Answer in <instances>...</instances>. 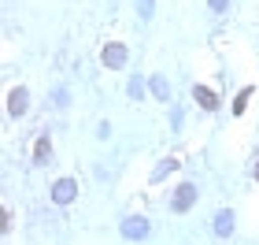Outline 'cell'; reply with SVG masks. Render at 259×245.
I'll list each match as a JSON object with an SVG mask.
<instances>
[{"label": "cell", "mask_w": 259, "mask_h": 245, "mask_svg": "<svg viewBox=\"0 0 259 245\" xmlns=\"http://www.w3.org/2000/svg\"><path fill=\"white\" fill-rule=\"evenodd\" d=\"M193 201H196V186H193V182H185V186H178V190H174L170 208H174V212H189Z\"/></svg>", "instance_id": "obj_1"}, {"label": "cell", "mask_w": 259, "mask_h": 245, "mask_svg": "<svg viewBox=\"0 0 259 245\" xmlns=\"http://www.w3.org/2000/svg\"><path fill=\"white\" fill-rule=\"evenodd\" d=\"M74 193H78V186L70 182V179H60V182L52 186V201L56 204H70V201H74Z\"/></svg>", "instance_id": "obj_2"}, {"label": "cell", "mask_w": 259, "mask_h": 245, "mask_svg": "<svg viewBox=\"0 0 259 245\" xmlns=\"http://www.w3.org/2000/svg\"><path fill=\"white\" fill-rule=\"evenodd\" d=\"M122 234H126V238H145V234H148V219H145V216L122 219Z\"/></svg>", "instance_id": "obj_3"}, {"label": "cell", "mask_w": 259, "mask_h": 245, "mask_svg": "<svg viewBox=\"0 0 259 245\" xmlns=\"http://www.w3.org/2000/svg\"><path fill=\"white\" fill-rule=\"evenodd\" d=\"M26 108H30V93L26 89H15V93H11V100H8V112L11 115H22Z\"/></svg>", "instance_id": "obj_4"}, {"label": "cell", "mask_w": 259, "mask_h": 245, "mask_svg": "<svg viewBox=\"0 0 259 245\" xmlns=\"http://www.w3.org/2000/svg\"><path fill=\"white\" fill-rule=\"evenodd\" d=\"M126 63V49L122 45H108L104 49V67H122Z\"/></svg>", "instance_id": "obj_5"}, {"label": "cell", "mask_w": 259, "mask_h": 245, "mask_svg": "<svg viewBox=\"0 0 259 245\" xmlns=\"http://www.w3.org/2000/svg\"><path fill=\"white\" fill-rule=\"evenodd\" d=\"M193 97H196L200 108H207V112H215V108H219V97H215L211 89H204V86H196V89H193Z\"/></svg>", "instance_id": "obj_6"}, {"label": "cell", "mask_w": 259, "mask_h": 245, "mask_svg": "<svg viewBox=\"0 0 259 245\" xmlns=\"http://www.w3.org/2000/svg\"><path fill=\"white\" fill-rule=\"evenodd\" d=\"M174 167H178V156H167V160H163V163H159V167H156V171H152V182H159V179H167V174H170Z\"/></svg>", "instance_id": "obj_7"}, {"label": "cell", "mask_w": 259, "mask_h": 245, "mask_svg": "<svg viewBox=\"0 0 259 245\" xmlns=\"http://www.w3.org/2000/svg\"><path fill=\"white\" fill-rule=\"evenodd\" d=\"M33 160H37V163H49V160H52V142H49V137H41V142H37V149H33Z\"/></svg>", "instance_id": "obj_8"}, {"label": "cell", "mask_w": 259, "mask_h": 245, "mask_svg": "<svg viewBox=\"0 0 259 245\" xmlns=\"http://www.w3.org/2000/svg\"><path fill=\"white\" fill-rule=\"evenodd\" d=\"M215 230H219L222 238H226L230 230H233V212H219V219H215Z\"/></svg>", "instance_id": "obj_9"}, {"label": "cell", "mask_w": 259, "mask_h": 245, "mask_svg": "<svg viewBox=\"0 0 259 245\" xmlns=\"http://www.w3.org/2000/svg\"><path fill=\"white\" fill-rule=\"evenodd\" d=\"M152 93H156L159 100H167V97H170V86H167V78H163V75L152 78Z\"/></svg>", "instance_id": "obj_10"}, {"label": "cell", "mask_w": 259, "mask_h": 245, "mask_svg": "<svg viewBox=\"0 0 259 245\" xmlns=\"http://www.w3.org/2000/svg\"><path fill=\"white\" fill-rule=\"evenodd\" d=\"M130 97H145V82H141V78H130Z\"/></svg>", "instance_id": "obj_11"}, {"label": "cell", "mask_w": 259, "mask_h": 245, "mask_svg": "<svg viewBox=\"0 0 259 245\" xmlns=\"http://www.w3.org/2000/svg\"><path fill=\"white\" fill-rule=\"evenodd\" d=\"M248 97H252V89H244V93H241V97H237V104H233V112H237V115L244 112V104H248Z\"/></svg>", "instance_id": "obj_12"}, {"label": "cell", "mask_w": 259, "mask_h": 245, "mask_svg": "<svg viewBox=\"0 0 259 245\" xmlns=\"http://www.w3.org/2000/svg\"><path fill=\"white\" fill-rule=\"evenodd\" d=\"M137 4H141V15L152 19V0H137Z\"/></svg>", "instance_id": "obj_13"}, {"label": "cell", "mask_w": 259, "mask_h": 245, "mask_svg": "<svg viewBox=\"0 0 259 245\" xmlns=\"http://www.w3.org/2000/svg\"><path fill=\"white\" fill-rule=\"evenodd\" d=\"M211 4V11H226V0H207Z\"/></svg>", "instance_id": "obj_14"}, {"label": "cell", "mask_w": 259, "mask_h": 245, "mask_svg": "<svg viewBox=\"0 0 259 245\" xmlns=\"http://www.w3.org/2000/svg\"><path fill=\"white\" fill-rule=\"evenodd\" d=\"M255 182H259V160H255Z\"/></svg>", "instance_id": "obj_15"}]
</instances>
